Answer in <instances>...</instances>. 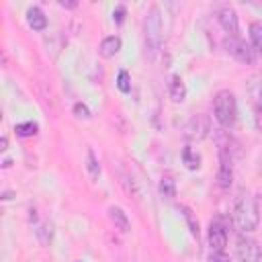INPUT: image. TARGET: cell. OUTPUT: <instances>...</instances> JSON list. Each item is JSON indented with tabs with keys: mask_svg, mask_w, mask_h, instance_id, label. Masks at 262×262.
<instances>
[{
	"mask_svg": "<svg viewBox=\"0 0 262 262\" xmlns=\"http://www.w3.org/2000/svg\"><path fill=\"white\" fill-rule=\"evenodd\" d=\"M217 20H219L221 29H223L225 33H229V37H235V35H237V31H239V20H237V14H235L233 8H229V6L221 8V10L217 12Z\"/></svg>",
	"mask_w": 262,
	"mask_h": 262,
	"instance_id": "obj_9",
	"label": "cell"
},
{
	"mask_svg": "<svg viewBox=\"0 0 262 262\" xmlns=\"http://www.w3.org/2000/svg\"><path fill=\"white\" fill-rule=\"evenodd\" d=\"M182 160H184V164H186L188 170H196V168H199V162H201L199 154H196L190 145H186V147L182 149Z\"/></svg>",
	"mask_w": 262,
	"mask_h": 262,
	"instance_id": "obj_19",
	"label": "cell"
},
{
	"mask_svg": "<svg viewBox=\"0 0 262 262\" xmlns=\"http://www.w3.org/2000/svg\"><path fill=\"white\" fill-rule=\"evenodd\" d=\"M233 182V160L225 147H219V168H217V184L227 190Z\"/></svg>",
	"mask_w": 262,
	"mask_h": 262,
	"instance_id": "obj_7",
	"label": "cell"
},
{
	"mask_svg": "<svg viewBox=\"0 0 262 262\" xmlns=\"http://www.w3.org/2000/svg\"><path fill=\"white\" fill-rule=\"evenodd\" d=\"M235 254H237L239 262H262V250H260L258 242L248 237V235H239L237 237Z\"/></svg>",
	"mask_w": 262,
	"mask_h": 262,
	"instance_id": "obj_6",
	"label": "cell"
},
{
	"mask_svg": "<svg viewBox=\"0 0 262 262\" xmlns=\"http://www.w3.org/2000/svg\"><path fill=\"white\" fill-rule=\"evenodd\" d=\"M213 117L221 127H231L237 121V100L233 92L219 90L213 98Z\"/></svg>",
	"mask_w": 262,
	"mask_h": 262,
	"instance_id": "obj_3",
	"label": "cell"
},
{
	"mask_svg": "<svg viewBox=\"0 0 262 262\" xmlns=\"http://www.w3.org/2000/svg\"><path fill=\"white\" fill-rule=\"evenodd\" d=\"M223 47H225V51H227L231 57H235L239 63L252 66V63L256 61V51H254V47L248 45L246 41H242L239 37H225Z\"/></svg>",
	"mask_w": 262,
	"mask_h": 262,
	"instance_id": "obj_5",
	"label": "cell"
},
{
	"mask_svg": "<svg viewBox=\"0 0 262 262\" xmlns=\"http://www.w3.org/2000/svg\"><path fill=\"white\" fill-rule=\"evenodd\" d=\"M27 23H29V27L33 31H43L47 27V18H45V14H43V10L39 6H31L27 10Z\"/></svg>",
	"mask_w": 262,
	"mask_h": 262,
	"instance_id": "obj_13",
	"label": "cell"
},
{
	"mask_svg": "<svg viewBox=\"0 0 262 262\" xmlns=\"http://www.w3.org/2000/svg\"><path fill=\"white\" fill-rule=\"evenodd\" d=\"M86 170H88L90 180H98V176H100V164H98V160H96V156H94L92 149H86Z\"/></svg>",
	"mask_w": 262,
	"mask_h": 262,
	"instance_id": "obj_15",
	"label": "cell"
},
{
	"mask_svg": "<svg viewBox=\"0 0 262 262\" xmlns=\"http://www.w3.org/2000/svg\"><path fill=\"white\" fill-rule=\"evenodd\" d=\"M143 39H145V55L147 59H156L162 49V14L160 6H151L143 20Z\"/></svg>",
	"mask_w": 262,
	"mask_h": 262,
	"instance_id": "obj_1",
	"label": "cell"
},
{
	"mask_svg": "<svg viewBox=\"0 0 262 262\" xmlns=\"http://www.w3.org/2000/svg\"><path fill=\"white\" fill-rule=\"evenodd\" d=\"M211 131V119L209 115L205 113H199V115H192L184 127H182V137L186 141H203Z\"/></svg>",
	"mask_w": 262,
	"mask_h": 262,
	"instance_id": "obj_4",
	"label": "cell"
},
{
	"mask_svg": "<svg viewBox=\"0 0 262 262\" xmlns=\"http://www.w3.org/2000/svg\"><path fill=\"white\" fill-rule=\"evenodd\" d=\"M121 51V39L117 35H111V37H104L100 41V47H98V53L104 57V59H111L115 57L117 53Z\"/></svg>",
	"mask_w": 262,
	"mask_h": 262,
	"instance_id": "obj_11",
	"label": "cell"
},
{
	"mask_svg": "<svg viewBox=\"0 0 262 262\" xmlns=\"http://www.w3.org/2000/svg\"><path fill=\"white\" fill-rule=\"evenodd\" d=\"M168 92H170L172 102H182L186 98V84L182 82L180 76H172L170 86H168Z\"/></svg>",
	"mask_w": 262,
	"mask_h": 262,
	"instance_id": "obj_14",
	"label": "cell"
},
{
	"mask_svg": "<svg viewBox=\"0 0 262 262\" xmlns=\"http://www.w3.org/2000/svg\"><path fill=\"white\" fill-rule=\"evenodd\" d=\"M117 86L121 92H129L131 90V78H129V72L127 70H121L119 76H117Z\"/></svg>",
	"mask_w": 262,
	"mask_h": 262,
	"instance_id": "obj_22",
	"label": "cell"
},
{
	"mask_svg": "<svg viewBox=\"0 0 262 262\" xmlns=\"http://www.w3.org/2000/svg\"><path fill=\"white\" fill-rule=\"evenodd\" d=\"M74 113H76V117H80V119H90V111H88V106L82 104V102H76V104H74Z\"/></svg>",
	"mask_w": 262,
	"mask_h": 262,
	"instance_id": "obj_24",
	"label": "cell"
},
{
	"mask_svg": "<svg viewBox=\"0 0 262 262\" xmlns=\"http://www.w3.org/2000/svg\"><path fill=\"white\" fill-rule=\"evenodd\" d=\"M160 194L164 196V199H174L176 196V182H174V178L172 176H162V180H160Z\"/></svg>",
	"mask_w": 262,
	"mask_h": 262,
	"instance_id": "obj_16",
	"label": "cell"
},
{
	"mask_svg": "<svg viewBox=\"0 0 262 262\" xmlns=\"http://www.w3.org/2000/svg\"><path fill=\"white\" fill-rule=\"evenodd\" d=\"M6 147H8V139H6V137H2V139H0V149H2V151H6Z\"/></svg>",
	"mask_w": 262,
	"mask_h": 262,
	"instance_id": "obj_27",
	"label": "cell"
},
{
	"mask_svg": "<svg viewBox=\"0 0 262 262\" xmlns=\"http://www.w3.org/2000/svg\"><path fill=\"white\" fill-rule=\"evenodd\" d=\"M250 41L256 53L262 55V23H252L250 25Z\"/></svg>",
	"mask_w": 262,
	"mask_h": 262,
	"instance_id": "obj_17",
	"label": "cell"
},
{
	"mask_svg": "<svg viewBox=\"0 0 262 262\" xmlns=\"http://www.w3.org/2000/svg\"><path fill=\"white\" fill-rule=\"evenodd\" d=\"M209 246L213 252H223L227 246V229L217 221L209 225Z\"/></svg>",
	"mask_w": 262,
	"mask_h": 262,
	"instance_id": "obj_10",
	"label": "cell"
},
{
	"mask_svg": "<svg viewBox=\"0 0 262 262\" xmlns=\"http://www.w3.org/2000/svg\"><path fill=\"white\" fill-rule=\"evenodd\" d=\"M233 223L239 231L250 233L258 227L260 223V211L256 205V199L252 194H239L233 207Z\"/></svg>",
	"mask_w": 262,
	"mask_h": 262,
	"instance_id": "obj_2",
	"label": "cell"
},
{
	"mask_svg": "<svg viewBox=\"0 0 262 262\" xmlns=\"http://www.w3.org/2000/svg\"><path fill=\"white\" fill-rule=\"evenodd\" d=\"M59 6H63V8H76V6H78V2H66V0H61V2H59Z\"/></svg>",
	"mask_w": 262,
	"mask_h": 262,
	"instance_id": "obj_26",
	"label": "cell"
},
{
	"mask_svg": "<svg viewBox=\"0 0 262 262\" xmlns=\"http://www.w3.org/2000/svg\"><path fill=\"white\" fill-rule=\"evenodd\" d=\"M108 219H111V223L115 225V229H119V231H129V227H131V221H129V217H127V213L121 209V207H108Z\"/></svg>",
	"mask_w": 262,
	"mask_h": 262,
	"instance_id": "obj_12",
	"label": "cell"
},
{
	"mask_svg": "<svg viewBox=\"0 0 262 262\" xmlns=\"http://www.w3.org/2000/svg\"><path fill=\"white\" fill-rule=\"evenodd\" d=\"M248 94H250V100H252V106H254V123L262 131V76L250 80Z\"/></svg>",
	"mask_w": 262,
	"mask_h": 262,
	"instance_id": "obj_8",
	"label": "cell"
},
{
	"mask_svg": "<svg viewBox=\"0 0 262 262\" xmlns=\"http://www.w3.org/2000/svg\"><path fill=\"white\" fill-rule=\"evenodd\" d=\"M14 131H16V135H20V137H31V135H35V133L39 131V125L33 123V121H27V123H18V125L14 127Z\"/></svg>",
	"mask_w": 262,
	"mask_h": 262,
	"instance_id": "obj_21",
	"label": "cell"
},
{
	"mask_svg": "<svg viewBox=\"0 0 262 262\" xmlns=\"http://www.w3.org/2000/svg\"><path fill=\"white\" fill-rule=\"evenodd\" d=\"M35 233H37V237H39V242H41L43 246H49L51 239H53V225H51L49 221H45V223L37 225Z\"/></svg>",
	"mask_w": 262,
	"mask_h": 262,
	"instance_id": "obj_18",
	"label": "cell"
},
{
	"mask_svg": "<svg viewBox=\"0 0 262 262\" xmlns=\"http://www.w3.org/2000/svg\"><path fill=\"white\" fill-rule=\"evenodd\" d=\"M125 16H127V8H125L123 4H119V6H115V10H113V20H115L117 25H123V20H125Z\"/></svg>",
	"mask_w": 262,
	"mask_h": 262,
	"instance_id": "obj_23",
	"label": "cell"
},
{
	"mask_svg": "<svg viewBox=\"0 0 262 262\" xmlns=\"http://www.w3.org/2000/svg\"><path fill=\"white\" fill-rule=\"evenodd\" d=\"M180 211H182V215H184V219H186V223H188V229H190V233H192V237H196L199 239V221H196V217H194V213L188 209V207H180Z\"/></svg>",
	"mask_w": 262,
	"mask_h": 262,
	"instance_id": "obj_20",
	"label": "cell"
},
{
	"mask_svg": "<svg viewBox=\"0 0 262 262\" xmlns=\"http://www.w3.org/2000/svg\"><path fill=\"white\" fill-rule=\"evenodd\" d=\"M211 262H229V260H227V256L223 252H213L211 254Z\"/></svg>",
	"mask_w": 262,
	"mask_h": 262,
	"instance_id": "obj_25",
	"label": "cell"
}]
</instances>
